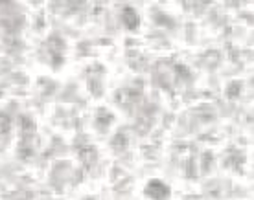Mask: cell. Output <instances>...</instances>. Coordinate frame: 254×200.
I'll return each instance as SVG.
<instances>
[{
    "label": "cell",
    "instance_id": "cell-1",
    "mask_svg": "<svg viewBox=\"0 0 254 200\" xmlns=\"http://www.w3.org/2000/svg\"><path fill=\"white\" fill-rule=\"evenodd\" d=\"M155 188H157V182H151V184L147 186V189H146L147 197H151V199H155V200L166 199V195H168V188L162 186V184L159 186V189H155Z\"/></svg>",
    "mask_w": 254,
    "mask_h": 200
}]
</instances>
